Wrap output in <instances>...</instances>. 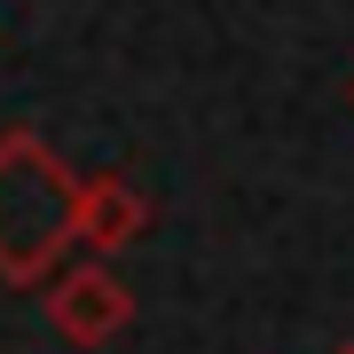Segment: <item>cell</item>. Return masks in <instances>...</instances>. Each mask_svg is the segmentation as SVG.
I'll list each match as a JSON object with an SVG mask.
<instances>
[{
	"label": "cell",
	"instance_id": "1",
	"mask_svg": "<svg viewBox=\"0 0 354 354\" xmlns=\"http://www.w3.org/2000/svg\"><path fill=\"white\" fill-rule=\"evenodd\" d=\"M79 174L48 150L39 127H0V283L39 291L71 252Z\"/></svg>",
	"mask_w": 354,
	"mask_h": 354
},
{
	"label": "cell",
	"instance_id": "2",
	"mask_svg": "<svg viewBox=\"0 0 354 354\" xmlns=\"http://www.w3.org/2000/svg\"><path fill=\"white\" fill-rule=\"evenodd\" d=\"M39 315H48V330L64 346H111L118 330L134 323V291H127V276H118L111 260H79V268H55L48 283H39Z\"/></svg>",
	"mask_w": 354,
	"mask_h": 354
},
{
	"label": "cell",
	"instance_id": "3",
	"mask_svg": "<svg viewBox=\"0 0 354 354\" xmlns=\"http://www.w3.org/2000/svg\"><path fill=\"white\" fill-rule=\"evenodd\" d=\"M150 197L134 189L127 174H95V181H79V205H71V236L87 244V252L102 260H118V252H134L142 236H150Z\"/></svg>",
	"mask_w": 354,
	"mask_h": 354
},
{
	"label": "cell",
	"instance_id": "4",
	"mask_svg": "<svg viewBox=\"0 0 354 354\" xmlns=\"http://www.w3.org/2000/svg\"><path fill=\"white\" fill-rule=\"evenodd\" d=\"M330 354H354V339H339V346H330Z\"/></svg>",
	"mask_w": 354,
	"mask_h": 354
},
{
	"label": "cell",
	"instance_id": "5",
	"mask_svg": "<svg viewBox=\"0 0 354 354\" xmlns=\"http://www.w3.org/2000/svg\"><path fill=\"white\" fill-rule=\"evenodd\" d=\"M346 111H354V79H346Z\"/></svg>",
	"mask_w": 354,
	"mask_h": 354
}]
</instances>
